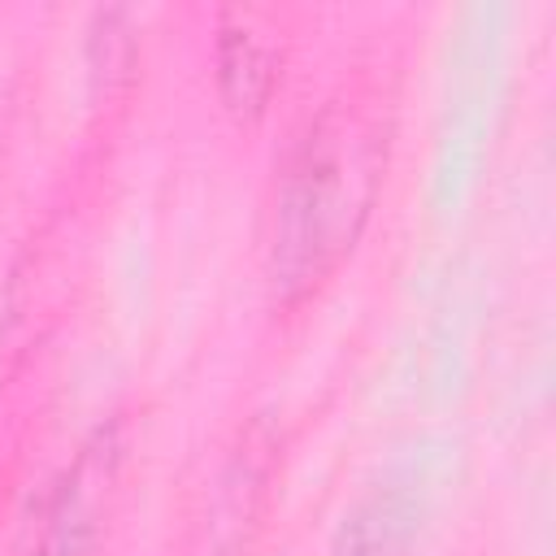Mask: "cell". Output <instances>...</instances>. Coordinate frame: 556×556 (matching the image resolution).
<instances>
[{"mask_svg":"<svg viewBox=\"0 0 556 556\" xmlns=\"http://www.w3.org/2000/svg\"><path fill=\"white\" fill-rule=\"evenodd\" d=\"M391 152V109L378 87L330 96L295 135L269 217V291L278 304L308 300L356 248Z\"/></svg>","mask_w":556,"mask_h":556,"instance_id":"cell-1","label":"cell"},{"mask_svg":"<svg viewBox=\"0 0 556 556\" xmlns=\"http://www.w3.org/2000/svg\"><path fill=\"white\" fill-rule=\"evenodd\" d=\"M126 469V426L100 421L56 473L39 517L30 556H96L109 530V517L122 495Z\"/></svg>","mask_w":556,"mask_h":556,"instance_id":"cell-2","label":"cell"},{"mask_svg":"<svg viewBox=\"0 0 556 556\" xmlns=\"http://www.w3.org/2000/svg\"><path fill=\"white\" fill-rule=\"evenodd\" d=\"M213 74L217 96L235 122L265 117L282 78V35L256 9H222L213 26Z\"/></svg>","mask_w":556,"mask_h":556,"instance_id":"cell-3","label":"cell"},{"mask_svg":"<svg viewBox=\"0 0 556 556\" xmlns=\"http://www.w3.org/2000/svg\"><path fill=\"white\" fill-rule=\"evenodd\" d=\"M408 552V513L391 495L365 500L330 543V556H404Z\"/></svg>","mask_w":556,"mask_h":556,"instance_id":"cell-4","label":"cell"},{"mask_svg":"<svg viewBox=\"0 0 556 556\" xmlns=\"http://www.w3.org/2000/svg\"><path fill=\"white\" fill-rule=\"evenodd\" d=\"M87 56H91V78L104 83V91L130 83V70H135V35H130L122 9L96 13L91 39H87Z\"/></svg>","mask_w":556,"mask_h":556,"instance_id":"cell-5","label":"cell"}]
</instances>
